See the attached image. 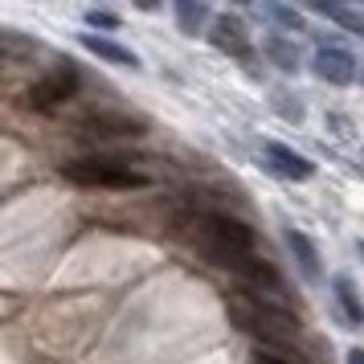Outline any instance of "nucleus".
<instances>
[{"mask_svg": "<svg viewBox=\"0 0 364 364\" xmlns=\"http://www.w3.org/2000/svg\"><path fill=\"white\" fill-rule=\"evenodd\" d=\"M266 17H274L282 29H303V17H299L295 9H287V4H262Z\"/></svg>", "mask_w": 364, "mask_h": 364, "instance_id": "nucleus-15", "label": "nucleus"}, {"mask_svg": "<svg viewBox=\"0 0 364 364\" xmlns=\"http://www.w3.org/2000/svg\"><path fill=\"white\" fill-rule=\"evenodd\" d=\"M197 242H200V254L205 258H213L217 266H225L233 274H242L250 258H258L254 254V230L230 213H200L197 217Z\"/></svg>", "mask_w": 364, "mask_h": 364, "instance_id": "nucleus-1", "label": "nucleus"}, {"mask_svg": "<svg viewBox=\"0 0 364 364\" xmlns=\"http://www.w3.org/2000/svg\"><path fill=\"white\" fill-rule=\"evenodd\" d=\"M82 46L90 53H99L102 62H115V66H139V58H135L127 46H119L111 37H99V33H82Z\"/></svg>", "mask_w": 364, "mask_h": 364, "instance_id": "nucleus-11", "label": "nucleus"}, {"mask_svg": "<svg viewBox=\"0 0 364 364\" xmlns=\"http://www.w3.org/2000/svg\"><path fill=\"white\" fill-rule=\"evenodd\" d=\"M262 50L270 53L274 62H279V70H299V53H295V46H287L282 37H270Z\"/></svg>", "mask_w": 364, "mask_h": 364, "instance_id": "nucleus-14", "label": "nucleus"}, {"mask_svg": "<svg viewBox=\"0 0 364 364\" xmlns=\"http://www.w3.org/2000/svg\"><path fill=\"white\" fill-rule=\"evenodd\" d=\"M331 291H336V303H340V315H344L348 328H364V303H360V291L348 274H336L331 279Z\"/></svg>", "mask_w": 364, "mask_h": 364, "instance_id": "nucleus-10", "label": "nucleus"}, {"mask_svg": "<svg viewBox=\"0 0 364 364\" xmlns=\"http://www.w3.org/2000/svg\"><path fill=\"white\" fill-rule=\"evenodd\" d=\"M62 176L70 184H82V188H148V176L132 168L119 156H82V160H70L62 164Z\"/></svg>", "mask_w": 364, "mask_h": 364, "instance_id": "nucleus-3", "label": "nucleus"}, {"mask_svg": "<svg viewBox=\"0 0 364 364\" xmlns=\"http://www.w3.org/2000/svg\"><path fill=\"white\" fill-rule=\"evenodd\" d=\"M315 74L331 86H348L356 78V58L348 50H336V46H331V50H319L315 53Z\"/></svg>", "mask_w": 364, "mask_h": 364, "instance_id": "nucleus-6", "label": "nucleus"}, {"mask_svg": "<svg viewBox=\"0 0 364 364\" xmlns=\"http://www.w3.org/2000/svg\"><path fill=\"white\" fill-rule=\"evenodd\" d=\"M311 9L323 13V17H331V21H340V25L352 29L356 37H364V13H356V9H340V4H323V0H315Z\"/></svg>", "mask_w": 364, "mask_h": 364, "instance_id": "nucleus-12", "label": "nucleus"}, {"mask_svg": "<svg viewBox=\"0 0 364 364\" xmlns=\"http://www.w3.org/2000/svg\"><path fill=\"white\" fill-rule=\"evenodd\" d=\"M360 254H364V242H360Z\"/></svg>", "mask_w": 364, "mask_h": 364, "instance_id": "nucleus-20", "label": "nucleus"}, {"mask_svg": "<svg viewBox=\"0 0 364 364\" xmlns=\"http://www.w3.org/2000/svg\"><path fill=\"white\" fill-rule=\"evenodd\" d=\"M282 242H287V250L295 254L299 274H303L307 282H319V250L311 246V237H307V233H299L295 225H287V230H282Z\"/></svg>", "mask_w": 364, "mask_h": 364, "instance_id": "nucleus-9", "label": "nucleus"}, {"mask_svg": "<svg viewBox=\"0 0 364 364\" xmlns=\"http://www.w3.org/2000/svg\"><path fill=\"white\" fill-rule=\"evenodd\" d=\"M266 160H270V168H274L279 176H287V181H311L315 176L311 160L299 156L295 148H287V144H266Z\"/></svg>", "mask_w": 364, "mask_h": 364, "instance_id": "nucleus-7", "label": "nucleus"}, {"mask_svg": "<svg viewBox=\"0 0 364 364\" xmlns=\"http://www.w3.org/2000/svg\"><path fill=\"white\" fill-rule=\"evenodd\" d=\"M86 25H95V29H115L119 17H115V13H99V9H86Z\"/></svg>", "mask_w": 364, "mask_h": 364, "instance_id": "nucleus-16", "label": "nucleus"}, {"mask_svg": "<svg viewBox=\"0 0 364 364\" xmlns=\"http://www.w3.org/2000/svg\"><path fill=\"white\" fill-rule=\"evenodd\" d=\"M348 364H364V348H352L348 352Z\"/></svg>", "mask_w": 364, "mask_h": 364, "instance_id": "nucleus-18", "label": "nucleus"}, {"mask_svg": "<svg viewBox=\"0 0 364 364\" xmlns=\"http://www.w3.org/2000/svg\"><path fill=\"white\" fill-rule=\"evenodd\" d=\"M225 307L237 319V328H246L250 336H262L266 348H274V352L282 344H295L299 340V315H291L287 307H279V303H270L262 295H254V291L225 299Z\"/></svg>", "mask_w": 364, "mask_h": 364, "instance_id": "nucleus-2", "label": "nucleus"}, {"mask_svg": "<svg viewBox=\"0 0 364 364\" xmlns=\"http://www.w3.org/2000/svg\"><path fill=\"white\" fill-rule=\"evenodd\" d=\"M176 21H181L184 33H197L200 25L209 21V4H200V0H176Z\"/></svg>", "mask_w": 364, "mask_h": 364, "instance_id": "nucleus-13", "label": "nucleus"}, {"mask_svg": "<svg viewBox=\"0 0 364 364\" xmlns=\"http://www.w3.org/2000/svg\"><path fill=\"white\" fill-rule=\"evenodd\" d=\"M78 82H82V78H78V70L70 66V62L66 66H53L46 78H37V82L25 90V107L50 115V111H58L62 102H70L74 95H78Z\"/></svg>", "mask_w": 364, "mask_h": 364, "instance_id": "nucleus-4", "label": "nucleus"}, {"mask_svg": "<svg viewBox=\"0 0 364 364\" xmlns=\"http://www.w3.org/2000/svg\"><path fill=\"white\" fill-rule=\"evenodd\" d=\"M254 364H295V360H287L274 348H254Z\"/></svg>", "mask_w": 364, "mask_h": 364, "instance_id": "nucleus-17", "label": "nucleus"}, {"mask_svg": "<svg viewBox=\"0 0 364 364\" xmlns=\"http://www.w3.org/2000/svg\"><path fill=\"white\" fill-rule=\"evenodd\" d=\"M148 132V123L135 115H111V111H99L82 123L86 139H135V135Z\"/></svg>", "mask_w": 364, "mask_h": 364, "instance_id": "nucleus-5", "label": "nucleus"}, {"mask_svg": "<svg viewBox=\"0 0 364 364\" xmlns=\"http://www.w3.org/2000/svg\"><path fill=\"white\" fill-rule=\"evenodd\" d=\"M209 41H213L221 53H233V58H242V62H250L254 58V46H250V37L242 33V25L230 17H217L213 21V33H209Z\"/></svg>", "mask_w": 364, "mask_h": 364, "instance_id": "nucleus-8", "label": "nucleus"}, {"mask_svg": "<svg viewBox=\"0 0 364 364\" xmlns=\"http://www.w3.org/2000/svg\"><path fill=\"white\" fill-rule=\"evenodd\" d=\"M360 82H364V66H360Z\"/></svg>", "mask_w": 364, "mask_h": 364, "instance_id": "nucleus-19", "label": "nucleus"}]
</instances>
